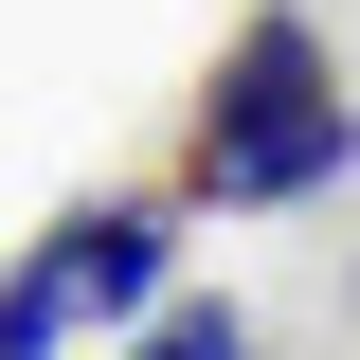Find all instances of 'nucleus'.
Returning a JSON list of instances; mask_svg holds the SVG:
<instances>
[{
  "label": "nucleus",
  "instance_id": "nucleus-1",
  "mask_svg": "<svg viewBox=\"0 0 360 360\" xmlns=\"http://www.w3.org/2000/svg\"><path fill=\"white\" fill-rule=\"evenodd\" d=\"M342 162H360V108H342V72H324V37H307V18H252V37L217 54V90H198L180 198L270 217V198H324Z\"/></svg>",
  "mask_w": 360,
  "mask_h": 360
},
{
  "label": "nucleus",
  "instance_id": "nucleus-2",
  "mask_svg": "<svg viewBox=\"0 0 360 360\" xmlns=\"http://www.w3.org/2000/svg\"><path fill=\"white\" fill-rule=\"evenodd\" d=\"M162 252H180V234L127 198V217H72L37 270H54V307H72V324H127V307H162Z\"/></svg>",
  "mask_w": 360,
  "mask_h": 360
},
{
  "label": "nucleus",
  "instance_id": "nucleus-3",
  "mask_svg": "<svg viewBox=\"0 0 360 360\" xmlns=\"http://www.w3.org/2000/svg\"><path fill=\"white\" fill-rule=\"evenodd\" d=\"M144 360H252V324H234V307H162V324H144Z\"/></svg>",
  "mask_w": 360,
  "mask_h": 360
},
{
  "label": "nucleus",
  "instance_id": "nucleus-4",
  "mask_svg": "<svg viewBox=\"0 0 360 360\" xmlns=\"http://www.w3.org/2000/svg\"><path fill=\"white\" fill-rule=\"evenodd\" d=\"M54 324H72V307H54V270H18V288H0V360H54Z\"/></svg>",
  "mask_w": 360,
  "mask_h": 360
}]
</instances>
